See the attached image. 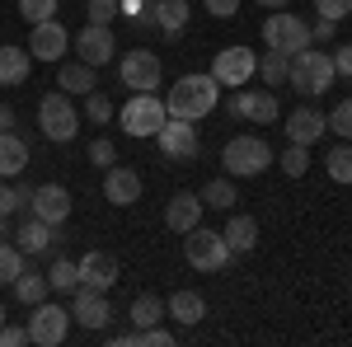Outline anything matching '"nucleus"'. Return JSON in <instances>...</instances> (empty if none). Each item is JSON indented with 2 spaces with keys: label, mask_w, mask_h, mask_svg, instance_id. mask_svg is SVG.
<instances>
[{
  "label": "nucleus",
  "mask_w": 352,
  "mask_h": 347,
  "mask_svg": "<svg viewBox=\"0 0 352 347\" xmlns=\"http://www.w3.org/2000/svg\"><path fill=\"white\" fill-rule=\"evenodd\" d=\"M315 14L338 24V19H348V14H352V0H315Z\"/></svg>",
  "instance_id": "38"
},
{
  "label": "nucleus",
  "mask_w": 352,
  "mask_h": 347,
  "mask_svg": "<svg viewBox=\"0 0 352 347\" xmlns=\"http://www.w3.org/2000/svg\"><path fill=\"white\" fill-rule=\"evenodd\" d=\"M56 85H61V89H76V94H89V89H99V85H94V66H85V61H71V66H61V71H56Z\"/></svg>",
  "instance_id": "27"
},
{
  "label": "nucleus",
  "mask_w": 352,
  "mask_h": 347,
  "mask_svg": "<svg viewBox=\"0 0 352 347\" xmlns=\"http://www.w3.org/2000/svg\"><path fill=\"white\" fill-rule=\"evenodd\" d=\"M122 14V0H89V24H109Z\"/></svg>",
  "instance_id": "36"
},
{
  "label": "nucleus",
  "mask_w": 352,
  "mask_h": 347,
  "mask_svg": "<svg viewBox=\"0 0 352 347\" xmlns=\"http://www.w3.org/2000/svg\"><path fill=\"white\" fill-rule=\"evenodd\" d=\"M0 324H5V310H0Z\"/></svg>",
  "instance_id": "52"
},
{
  "label": "nucleus",
  "mask_w": 352,
  "mask_h": 347,
  "mask_svg": "<svg viewBox=\"0 0 352 347\" xmlns=\"http://www.w3.org/2000/svg\"><path fill=\"white\" fill-rule=\"evenodd\" d=\"M136 343H141V347H169V343H174V333L160 328V324H151V328H136Z\"/></svg>",
  "instance_id": "39"
},
{
  "label": "nucleus",
  "mask_w": 352,
  "mask_h": 347,
  "mask_svg": "<svg viewBox=\"0 0 352 347\" xmlns=\"http://www.w3.org/2000/svg\"><path fill=\"white\" fill-rule=\"evenodd\" d=\"M348 291H352V277H348Z\"/></svg>",
  "instance_id": "53"
},
{
  "label": "nucleus",
  "mask_w": 352,
  "mask_h": 347,
  "mask_svg": "<svg viewBox=\"0 0 352 347\" xmlns=\"http://www.w3.org/2000/svg\"><path fill=\"white\" fill-rule=\"evenodd\" d=\"M19 272H24V249L0 240V282H14Z\"/></svg>",
  "instance_id": "33"
},
{
  "label": "nucleus",
  "mask_w": 352,
  "mask_h": 347,
  "mask_svg": "<svg viewBox=\"0 0 352 347\" xmlns=\"http://www.w3.org/2000/svg\"><path fill=\"white\" fill-rule=\"evenodd\" d=\"M76 52H80L85 66H104L113 61V28L109 24H89L76 33Z\"/></svg>",
  "instance_id": "16"
},
{
  "label": "nucleus",
  "mask_w": 352,
  "mask_h": 347,
  "mask_svg": "<svg viewBox=\"0 0 352 347\" xmlns=\"http://www.w3.org/2000/svg\"><path fill=\"white\" fill-rule=\"evenodd\" d=\"M324 164H329V179L333 183H352V146H333Z\"/></svg>",
  "instance_id": "32"
},
{
  "label": "nucleus",
  "mask_w": 352,
  "mask_h": 347,
  "mask_svg": "<svg viewBox=\"0 0 352 347\" xmlns=\"http://www.w3.org/2000/svg\"><path fill=\"white\" fill-rule=\"evenodd\" d=\"M151 19L160 24L164 38H179L188 24V0H151Z\"/></svg>",
  "instance_id": "23"
},
{
  "label": "nucleus",
  "mask_w": 352,
  "mask_h": 347,
  "mask_svg": "<svg viewBox=\"0 0 352 347\" xmlns=\"http://www.w3.org/2000/svg\"><path fill=\"white\" fill-rule=\"evenodd\" d=\"M10 287H14V295L24 300L28 310H33L38 300H47V291H52V287H47V277H38V272H28V267L14 277V282H10Z\"/></svg>",
  "instance_id": "28"
},
{
  "label": "nucleus",
  "mask_w": 352,
  "mask_h": 347,
  "mask_svg": "<svg viewBox=\"0 0 352 347\" xmlns=\"http://www.w3.org/2000/svg\"><path fill=\"white\" fill-rule=\"evenodd\" d=\"M254 71H258V56L249 52V47H221L212 56V80L226 85V89H240V85L254 80Z\"/></svg>",
  "instance_id": "9"
},
{
  "label": "nucleus",
  "mask_w": 352,
  "mask_h": 347,
  "mask_svg": "<svg viewBox=\"0 0 352 347\" xmlns=\"http://www.w3.org/2000/svg\"><path fill=\"white\" fill-rule=\"evenodd\" d=\"M164 117H169V108H164V99H155V94H132V99L122 104V113H118L122 132H127V136H141V141L160 132Z\"/></svg>",
  "instance_id": "5"
},
{
  "label": "nucleus",
  "mask_w": 352,
  "mask_h": 347,
  "mask_svg": "<svg viewBox=\"0 0 352 347\" xmlns=\"http://www.w3.org/2000/svg\"><path fill=\"white\" fill-rule=\"evenodd\" d=\"M28 212L38 216V221H47V225H61L71 216V192L61 183H38L33 197H28Z\"/></svg>",
  "instance_id": "13"
},
{
  "label": "nucleus",
  "mask_w": 352,
  "mask_h": 347,
  "mask_svg": "<svg viewBox=\"0 0 352 347\" xmlns=\"http://www.w3.org/2000/svg\"><path fill=\"white\" fill-rule=\"evenodd\" d=\"M329 33H333V19H320V24L310 28V38H329Z\"/></svg>",
  "instance_id": "49"
},
{
  "label": "nucleus",
  "mask_w": 352,
  "mask_h": 347,
  "mask_svg": "<svg viewBox=\"0 0 352 347\" xmlns=\"http://www.w3.org/2000/svg\"><path fill=\"white\" fill-rule=\"evenodd\" d=\"M333 71H338V76H352V43H348V47H338V56H333Z\"/></svg>",
  "instance_id": "46"
},
{
  "label": "nucleus",
  "mask_w": 352,
  "mask_h": 347,
  "mask_svg": "<svg viewBox=\"0 0 352 347\" xmlns=\"http://www.w3.org/2000/svg\"><path fill=\"white\" fill-rule=\"evenodd\" d=\"M71 315H76L80 328H104V324L113 320L104 291H94V287H76V310H71Z\"/></svg>",
  "instance_id": "19"
},
{
  "label": "nucleus",
  "mask_w": 352,
  "mask_h": 347,
  "mask_svg": "<svg viewBox=\"0 0 352 347\" xmlns=\"http://www.w3.org/2000/svg\"><path fill=\"white\" fill-rule=\"evenodd\" d=\"M38 127H43V136H47V141H76L80 117H76L71 94H61V89L43 94V104H38Z\"/></svg>",
  "instance_id": "4"
},
{
  "label": "nucleus",
  "mask_w": 352,
  "mask_h": 347,
  "mask_svg": "<svg viewBox=\"0 0 352 347\" xmlns=\"http://www.w3.org/2000/svg\"><path fill=\"white\" fill-rule=\"evenodd\" d=\"M230 113L235 117H244V122H258V127H268V122H277V99H272L268 89H235V99H230Z\"/></svg>",
  "instance_id": "12"
},
{
  "label": "nucleus",
  "mask_w": 352,
  "mask_h": 347,
  "mask_svg": "<svg viewBox=\"0 0 352 347\" xmlns=\"http://www.w3.org/2000/svg\"><path fill=\"white\" fill-rule=\"evenodd\" d=\"M226 244H230V254H249L258 244V221L254 216H230L226 221Z\"/></svg>",
  "instance_id": "26"
},
{
  "label": "nucleus",
  "mask_w": 352,
  "mask_h": 347,
  "mask_svg": "<svg viewBox=\"0 0 352 347\" xmlns=\"http://www.w3.org/2000/svg\"><path fill=\"white\" fill-rule=\"evenodd\" d=\"M329 132V117L320 108H296L292 117H287V136H292V146H310V141H320Z\"/></svg>",
  "instance_id": "21"
},
{
  "label": "nucleus",
  "mask_w": 352,
  "mask_h": 347,
  "mask_svg": "<svg viewBox=\"0 0 352 347\" xmlns=\"http://www.w3.org/2000/svg\"><path fill=\"white\" fill-rule=\"evenodd\" d=\"M258 5H268V10H282V5H287V0H258Z\"/></svg>",
  "instance_id": "50"
},
{
  "label": "nucleus",
  "mask_w": 352,
  "mask_h": 347,
  "mask_svg": "<svg viewBox=\"0 0 352 347\" xmlns=\"http://www.w3.org/2000/svg\"><path fill=\"white\" fill-rule=\"evenodd\" d=\"M85 113H89V122H109V117H113V104L99 94V89H89V104H85Z\"/></svg>",
  "instance_id": "41"
},
{
  "label": "nucleus",
  "mask_w": 352,
  "mask_h": 347,
  "mask_svg": "<svg viewBox=\"0 0 352 347\" xmlns=\"http://www.w3.org/2000/svg\"><path fill=\"white\" fill-rule=\"evenodd\" d=\"M19 249L24 254H52L56 244H61V235H56V225H47V221H38V216H28L24 225H19Z\"/></svg>",
  "instance_id": "22"
},
{
  "label": "nucleus",
  "mask_w": 352,
  "mask_h": 347,
  "mask_svg": "<svg viewBox=\"0 0 352 347\" xmlns=\"http://www.w3.org/2000/svg\"><path fill=\"white\" fill-rule=\"evenodd\" d=\"M155 141H160V155L174 164H188L192 155H197V127H192L188 117H164V127L155 132Z\"/></svg>",
  "instance_id": "11"
},
{
  "label": "nucleus",
  "mask_w": 352,
  "mask_h": 347,
  "mask_svg": "<svg viewBox=\"0 0 352 347\" xmlns=\"http://www.w3.org/2000/svg\"><path fill=\"white\" fill-rule=\"evenodd\" d=\"M28 343V328L19 324H0V347H24Z\"/></svg>",
  "instance_id": "43"
},
{
  "label": "nucleus",
  "mask_w": 352,
  "mask_h": 347,
  "mask_svg": "<svg viewBox=\"0 0 352 347\" xmlns=\"http://www.w3.org/2000/svg\"><path fill=\"white\" fill-rule=\"evenodd\" d=\"M89 160L104 164V169H113V164H118V150H113V141H94V146H89Z\"/></svg>",
  "instance_id": "42"
},
{
  "label": "nucleus",
  "mask_w": 352,
  "mask_h": 347,
  "mask_svg": "<svg viewBox=\"0 0 352 347\" xmlns=\"http://www.w3.org/2000/svg\"><path fill=\"white\" fill-rule=\"evenodd\" d=\"M14 207H24V197H19V188H0V216H10Z\"/></svg>",
  "instance_id": "45"
},
{
  "label": "nucleus",
  "mask_w": 352,
  "mask_h": 347,
  "mask_svg": "<svg viewBox=\"0 0 352 347\" xmlns=\"http://www.w3.org/2000/svg\"><path fill=\"white\" fill-rule=\"evenodd\" d=\"M202 10H207V14H217V19H230V14L240 10V0H202Z\"/></svg>",
  "instance_id": "44"
},
{
  "label": "nucleus",
  "mask_w": 352,
  "mask_h": 347,
  "mask_svg": "<svg viewBox=\"0 0 352 347\" xmlns=\"http://www.w3.org/2000/svg\"><path fill=\"white\" fill-rule=\"evenodd\" d=\"M164 225L179 230V235H188L192 225H202V197L197 192H174L169 207H164Z\"/></svg>",
  "instance_id": "18"
},
{
  "label": "nucleus",
  "mask_w": 352,
  "mask_h": 347,
  "mask_svg": "<svg viewBox=\"0 0 352 347\" xmlns=\"http://www.w3.org/2000/svg\"><path fill=\"white\" fill-rule=\"evenodd\" d=\"M282 169H287L292 179H300V174L310 169V155H305V146H292V150L282 155Z\"/></svg>",
  "instance_id": "40"
},
{
  "label": "nucleus",
  "mask_w": 352,
  "mask_h": 347,
  "mask_svg": "<svg viewBox=\"0 0 352 347\" xmlns=\"http://www.w3.org/2000/svg\"><path fill=\"white\" fill-rule=\"evenodd\" d=\"M122 14H127L132 24H146V14H141V0H122Z\"/></svg>",
  "instance_id": "47"
},
{
  "label": "nucleus",
  "mask_w": 352,
  "mask_h": 347,
  "mask_svg": "<svg viewBox=\"0 0 352 347\" xmlns=\"http://www.w3.org/2000/svg\"><path fill=\"white\" fill-rule=\"evenodd\" d=\"M184 254H188V263L197 267V272H221V267L235 258L230 244H226V235H221V230H202V225H192V230H188Z\"/></svg>",
  "instance_id": "6"
},
{
  "label": "nucleus",
  "mask_w": 352,
  "mask_h": 347,
  "mask_svg": "<svg viewBox=\"0 0 352 347\" xmlns=\"http://www.w3.org/2000/svg\"><path fill=\"white\" fill-rule=\"evenodd\" d=\"M221 164H226V174L230 179H254V174H263L272 164V150L263 136H230L226 141V150H221Z\"/></svg>",
  "instance_id": "2"
},
{
  "label": "nucleus",
  "mask_w": 352,
  "mask_h": 347,
  "mask_svg": "<svg viewBox=\"0 0 352 347\" xmlns=\"http://www.w3.org/2000/svg\"><path fill=\"white\" fill-rule=\"evenodd\" d=\"M19 14L28 19V28L43 19H56V0H19Z\"/></svg>",
  "instance_id": "35"
},
{
  "label": "nucleus",
  "mask_w": 352,
  "mask_h": 347,
  "mask_svg": "<svg viewBox=\"0 0 352 347\" xmlns=\"http://www.w3.org/2000/svg\"><path fill=\"white\" fill-rule=\"evenodd\" d=\"M287 66H292V56H282V52H263V61H258L268 85H287Z\"/></svg>",
  "instance_id": "34"
},
{
  "label": "nucleus",
  "mask_w": 352,
  "mask_h": 347,
  "mask_svg": "<svg viewBox=\"0 0 352 347\" xmlns=\"http://www.w3.org/2000/svg\"><path fill=\"white\" fill-rule=\"evenodd\" d=\"M329 127L338 136H352V99H338V108L329 113Z\"/></svg>",
  "instance_id": "37"
},
{
  "label": "nucleus",
  "mask_w": 352,
  "mask_h": 347,
  "mask_svg": "<svg viewBox=\"0 0 352 347\" xmlns=\"http://www.w3.org/2000/svg\"><path fill=\"white\" fill-rule=\"evenodd\" d=\"M47 287H52V291L76 295V287H80V267L71 263V258H56V263H52V272H47Z\"/></svg>",
  "instance_id": "30"
},
{
  "label": "nucleus",
  "mask_w": 352,
  "mask_h": 347,
  "mask_svg": "<svg viewBox=\"0 0 352 347\" xmlns=\"http://www.w3.org/2000/svg\"><path fill=\"white\" fill-rule=\"evenodd\" d=\"M104 197H109L113 207H132L136 197H141V174L127 169V164H113L109 174H104Z\"/></svg>",
  "instance_id": "17"
},
{
  "label": "nucleus",
  "mask_w": 352,
  "mask_h": 347,
  "mask_svg": "<svg viewBox=\"0 0 352 347\" xmlns=\"http://www.w3.org/2000/svg\"><path fill=\"white\" fill-rule=\"evenodd\" d=\"M66 333H71V310L38 300V305H33V315H28V343L61 347V343H66Z\"/></svg>",
  "instance_id": "8"
},
{
  "label": "nucleus",
  "mask_w": 352,
  "mask_h": 347,
  "mask_svg": "<svg viewBox=\"0 0 352 347\" xmlns=\"http://www.w3.org/2000/svg\"><path fill=\"white\" fill-rule=\"evenodd\" d=\"M263 43H268V52L296 56V52H305L315 38H310V24H300V14H268V19H263Z\"/></svg>",
  "instance_id": "7"
},
{
  "label": "nucleus",
  "mask_w": 352,
  "mask_h": 347,
  "mask_svg": "<svg viewBox=\"0 0 352 347\" xmlns=\"http://www.w3.org/2000/svg\"><path fill=\"white\" fill-rule=\"evenodd\" d=\"M217 99H221V85L212 80V71H207V76H184V80L169 89L164 108H169V117H188V122H202V117L217 108Z\"/></svg>",
  "instance_id": "1"
},
{
  "label": "nucleus",
  "mask_w": 352,
  "mask_h": 347,
  "mask_svg": "<svg viewBox=\"0 0 352 347\" xmlns=\"http://www.w3.org/2000/svg\"><path fill=\"white\" fill-rule=\"evenodd\" d=\"M28 71H33L28 47H10V43H0V85H24Z\"/></svg>",
  "instance_id": "25"
},
{
  "label": "nucleus",
  "mask_w": 352,
  "mask_h": 347,
  "mask_svg": "<svg viewBox=\"0 0 352 347\" xmlns=\"http://www.w3.org/2000/svg\"><path fill=\"white\" fill-rule=\"evenodd\" d=\"M164 315L179 324V328H192V324L207 320V300H202L197 291H188V287H184V291H174L169 300H164Z\"/></svg>",
  "instance_id": "20"
},
{
  "label": "nucleus",
  "mask_w": 352,
  "mask_h": 347,
  "mask_svg": "<svg viewBox=\"0 0 352 347\" xmlns=\"http://www.w3.org/2000/svg\"><path fill=\"white\" fill-rule=\"evenodd\" d=\"M164 320V300L160 295H136L132 300V324L136 328H151V324Z\"/></svg>",
  "instance_id": "31"
},
{
  "label": "nucleus",
  "mask_w": 352,
  "mask_h": 347,
  "mask_svg": "<svg viewBox=\"0 0 352 347\" xmlns=\"http://www.w3.org/2000/svg\"><path fill=\"white\" fill-rule=\"evenodd\" d=\"M10 127H14V108L0 104V132H10Z\"/></svg>",
  "instance_id": "48"
},
{
  "label": "nucleus",
  "mask_w": 352,
  "mask_h": 347,
  "mask_svg": "<svg viewBox=\"0 0 352 347\" xmlns=\"http://www.w3.org/2000/svg\"><path fill=\"white\" fill-rule=\"evenodd\" d=\"M71 47V33L56 24V19H43V24H33L28 33V56H38V61H61Z\"/></svg>",
  "instance_id": "14"
},
{
  "label": "nucleus",
  "mask_w": 352,
  "mask_h": 347,
  "mask_svg": "<svg viewBox=\"0 0 352 347\" xmlns=\"http://www.w3.org/2000/svg\"><path fill=\"white\" fill-rule=\"evenodd\" d=\"M333 56L329 52H296L292 56V66H287V80L296 85L300 94H324V89H333Z\"/></svg>",
  "instance_id": "3"
},
{
  "label": "nucleus",
  "mask_w": 352,
  "mask_h": 347,
  "mask_svg": "<svg viewBox=\"0 0 352 347\" xmlns=\"http://www.w3.org/2000/svg\"><path fill=\"white\" fill-rule=\"evenodd\" d=\"M5 221H10V216H0V240H10V230H5Z\"/></svg>",
  "instance_id": "51"
},
{
  "label": "nucleus",
  "mask_w": 352,
  "mask_h": 347,
  "mask_svg": "<svg viewBox=\"0 0 352 347\" xmlns=\"http://www.w3.org/2000/svg\"><path fill=\"white\" fill-rule=\"evenodd\" d=\"M28 164V141L14 132H0V179H19Z\"/></svg>",
  "instance_id": "24"
},
{
  "label": "nucleus",
  "mask_w": 352,
  "mask_h": 347,
  "mask_svg": "<svg viewBox=\"0 0 352 347\" xmlns=\"http://www.w3.org/2000/svg\"><path fill=\"white\" fill-rule=\"evenodd\" d=\"M118 76H122V89H132V94H155L160 89V56L155 52H127L122 56V66H118Z\"/></svg>",
  "instance_id": "10"
},
{
  "label": "nucleus",
  "mask_w": 352,
  "mask_h": 347,
  "mask_svg": "<svg viewBox=\"0 0 352 347\" xmlns=\"http://www.w3.org/2000/svg\"><path fill=\"white\" fill-rule=\"evenodd\" d=\"M76 267H80V287H94V291H104V295L118 287V258L104 254V249H89Z\"/></svg>",
  "instance_id": "15"
},
{
  "label": "nucleus",
  "mask_w": 352,
  "mask_h": 347,
  "mask_svg": "<svg viewBox=\"0 0 352 347\" xmlns=\"http://www.w3.org/2000/svg\"><path fill=\"white\" fill-rule=\"evenodd\" d=\"M240 197H235V183L230 179H212V183L202 188V207H217V212H230Z\"/></svg>",
  "instance_id": "29"
}]
</instances>
